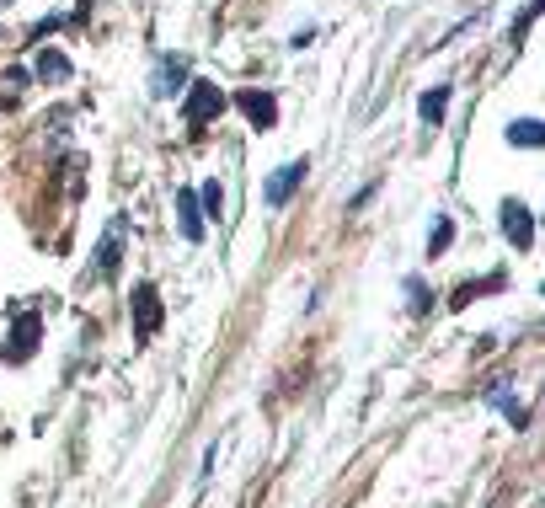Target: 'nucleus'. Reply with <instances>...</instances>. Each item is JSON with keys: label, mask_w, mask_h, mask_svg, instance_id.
<instances>
[{"label": "nucleus", "mask_w": 545, "mask_h": 508, "mask_svg": "<svg viewBox=\"0 0 545 508\" xmlns=\"http://www.w3.org/2000/svg\"><path fill=\"white\" fill-rule=\"evenodd\" d=\"M305 172H310V161H305V156H300V161H284V166H278V172L268 177V188H262V198H268L273 209H284V204H289V193L305 182Z\"/></svg>", "instance_id": "nucleus-3"}, {"label": "nucleus", "mask_w": 545, "mask_h": 508, "mask_svg": "<svg viewBox=\"0 0 545 508\" xmlns=\"http://www.w3.org/2000/svg\"><path fill=\"white\" fill-rule=\"evenodd\" d=\"M497 284H503V279H487V284H460V289H455V305L465 311V305H471V300L481 295V289H497Z\"/></svg>", "instance_id": "nucleus-17"}, {"label": "nucleus", "mask_w": 545, "mask_h": 508, "mask_svg": "<svg viewBox=\"0 0 545 508\" xmlns=\"http://www.w3.org/2000/svg\"><path fill=\"white\" fill-rule=\"evenodd\" d=\"M236 107H241V113L257 123V129H273V118H278V102L268 97V91H241V97H236Z\"/></svg>", "instance_id": "nucleus-9"}, {"label": "nucleus", "mask_w": 545, "mask_h": 508, "mask_svg": "<svg viewBox=\"0 0 545 508\" xmlns=\"http://www.w3.org/2000/svg\"><path fill=\"white\" fill-rule=\"evenodd\" d=\"M182 113H188V123L220 118V113H225V91L214 86V81H193V86H188V107H182Z\"/></svg>", "instance_id": "nucleus-1"}, {"label": "nucleus", "mask_w": 545, "mask_h": 508, "mask_svg": "<svg viewBox=\"0 0 545 508\" xmlns=\"http://www.w3.org/2000/svg\"><path fill=\"white\" fill-rule=\"evenodd\" d=\"M161 295H155V284H139L134 289V337L139 343H150L155 337V327H161Z\"/></svg>", "instance_id": "nucleus-2"}, {"label": "nucleus", "mask_w": 545, "mask_h": 508, "mask_svg": "<svg viewBox=\"0 0 545 508\" xmlns=\"http://www.w3.org/2000/svg\"><path fill=\"white\" fill-rule=\"evenodd\" d=\"M38 337H43V316L38 311H27L17 316V327H11V348H6V359H33V348H38Z\"/></svg>", "instance_id": "nucleus-6"}, {"label": "nucleus", "mask_w": 545, "mask_h": 508, "mask_svg": "<svg viewBox=\"0 0 545 508\" xmlns=\"http://www.w3.org/2000/svg\"><path fill=\"white\" fill-rule=\"evenodd\" d=\"M177 91H188V59H161L150 75V97H177Z\"/></svg>", "instance_id": "nucleus-4"}, {"label": "nucleus", "mask_w": 545, "mask_h": 508, "mask_svg": "<svg viewBox=\"0 0 545 508\" xmlns=\"http://www.w3.org/2000/svg\"><path fill=\"white\" fill-rule=\"evenodd\" d=\"M487 402L503 412L508 423H524V407H519V391H513V380H492V386H487Z\"/></svg>", "instance_id": "nucleus-10"}, {"label": "nucleus", "mask_w": 545, "mask_h": 508, "mask_svg": "<svg viewBox=\"0 0 545 508\" xmlns=\"http://www.w3.org/2000/svg\"><path fill=\"white\" fill-rule=\"evenodd\" d=\"M177 225H182V236H188V241H204V209H198L193 188L177 193Z\"/></svg>", "instance_id": "nucleus-8"}, {"label": "nucleus", "mask_w": 545, "mask_h": 508, "mask_svg": "<svg viewBox=\"0 0 545 508\" xmlns=\"http://www.w3.org/2000/svg\"><path fill=\"white\" fill-rule=\"evenodd\" d=\"M198 209H204L209 214V220H220V209H225V188H220V182H204V188H198Z\"/></svg>", "instance_id": "nucleus-15"}, {"label": "nucleus", "mask_w": 545, "mask_h": 508, "mask_svg": "<svg viewBox=\"0 0 545 508\" xmlns=\"http://www.w3.org/2000/svg\"><path fill=\"white\" fill-rule=\"evenodd\" d=\"M407 295H412V316H428V305H433V295L423 289V279H407Z\"/></svg>", "instance_id": "nucleus-16"}, {"label": "nucleus", "mask_w": 545, "mask_h": 508, "mask_svg": "<svg viewBox=\"0 0 545 508\" xmlns=\"http://www.w3.org/2000/svg\"><path fill=\"white\" fill-rule=\"evenodd\" d=\"M545 140V134H540V118H519V123H508V145H529V150H535Z\"/></svg>", "instance_id": "nucleus-13"}, {"label": "nucleus", "mask_w": 545, "mask_h": 508, "mask_svg": "<svg viewBox=\"0 0 545 508\" xmlns=\"http://www.w3.org/2000/svg\"><path fill=\"white\" fill-rule=\"evenodd\" d=\"M123 236H129V220L118 214V220L107 225L102 246H97V273H102V279H113V273H118V263H123Z\"/></svg>", "instance_id": "nucleus-5"}, {"label": "nucleus", "mask_w": 545, "mask_h": 508, "mask_svg": "<svg viewBox=\"0 0 545 508\" xmlns=\"http://www.w3.org/2000/svg\"><path fill=\"white\" fill-rule=\"evenodd\" d=\"M444 107H449V86H428V91H423V102H417V113H423L428 129H439Z\"/></svg>", "instance_id": "nucleus-12"}, {"label": "nucleus", "mask_w": 545, "mask_h": 508, "mask_svg": "<svg viewBox=\"0 0 545 508\" xmlns=\"http://www.w3.org/2000/svg\"><path fill=\"white\" fill-rule=\"evenodd\" d=\"M449 241H455V220H449V214H439V220H433V236H428V257H444Z\"/></svg>", "instance_id": "nucleus-14"}, {"label": "nucleus", "mask_w": 545, "mask_h": 508, "mask_svg": "<svg viewBox=\"0 0 545 508\" xmlns=\"http://www.w3.org/2000/svg\"><path fill=\"white\" fill-rule=\"evenodd\" d=\"M503 236L519 246V252H529V246H535V214H529L524 204H513V198L503 204Z\"/></svg>", "instance_id": "nucleus-7"}, {"label": "nucleus", "mask_w": 545, "mask_h": 508, "mask_svg": "<svg viewBox=\"0 0 545 508\" xmlns=\"http://www.w3.org/2000/svg\"><path fill=\"white\" fill-rule=\"evenodd\" d=\"M38 81H49V86H59V81H70V59L59 54V49H38Z\"/></svg>", "instance_id": "nucleus-11"}]
</instances>
